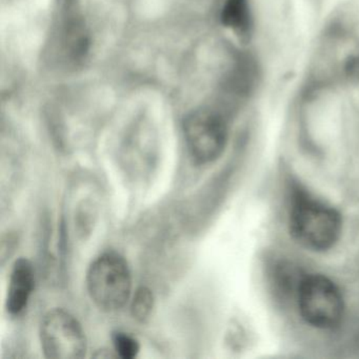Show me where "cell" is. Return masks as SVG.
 I'll return each instance as SVG.
<instances>
[{
  "instance_id": "obj_5",
  "label": "cell",
  "mask_w": 359,
  "mask_h": 359,
  "mask_svg": "<svg viewBox=\"0 0 359 359\" xmlns=\"http://www.w3.org/2000/svg\"><path fill=\"white\" fill-rule=\"evenodd\" d=\"M184 135L191 157L198 165L219 158L228 142V128L222 115L210 109H198L187 115Z\"/></svg>"
},
{
  "instance_id": "obj_8",
  "label": "cell",
  "mask_w": 359,
  "mask_h": 359,
  "mask_svg": "<svg viewBox=\"0 0 359 359\" xmlns=\"http://www.w3.org/2000/svg\"><path fill=\"white\" fill-rule=\"evenodd\" d=\"M155 306L153 292L148 287H138L131 300L132 317L140 323H147L152 315Z\"/></svg>"
},
{
  "instance_id": "obj_4",
  "label": "cell",
  "mask_w": 359,
  "mask_h": 359,
  "mask_svg": "<svg viewBox=\"0 0 359 359\" xmlns=\"http://www.w3.org/2000/svg\"><path fill=\"white\" fill-rule=\"evenodd\" d=\"M39 338L47 358L79 359L87 354L88 340L83 325L64 309H53L43 316Z\"/></svg>"
},
{
  "instance_id": "obj_6",
  "label": "cell",
  "mask_w": 359,
  "mask_h": 359,
  "mask_svg": "<svg viewBox=\"0 0 359 359\" xmlns=\"http://www.w3.org/2000/svg\"><path fill=\"white\" fill-rule=\"evenodd\" d=\"M35 287V271L32 262L25 257L18 258L12 266L8 285L6 308L8 313L18 316L30 302Z\"/></svg>"
},
{
  "instance_id": "obj_10",
  "label": "cell",
  "mask_w": 359,
  "mask_h": 359,
  "mask_svg": "<svg viewBox=\"0 0 359 359\" xmlns=\"http://www.w3.org/2000/svg\"><path fill=\"white\" fill-rule=\"evenodd\" d=\"M94 357L96 358H117L116 353L114 350H109V348H102V350L96 351Z\"/></svg>"
},
{
  "instance_id": "obj_1",
  "label": "cell",
  "mask_w": 359,
  "mask_h": 359,
  "mask_svg": "<svg viewBox=\"0 0 359 359\" xmlns=\"http://www.w3.org/2000/svg\"><path fill=\"white\" fill-rule=\"evenodd\" d=\"M290 232L304 247L325 251L339 239L341 219L333 208L298 192L290 212Z\"/></svg>"
},
{
  "instance_id": "obj_7",
  "label": "cell",
  "mask_w": 359,
  "mask_h": 359,
  "mask_svg": "<svg viewBox=\"0 0 359 359\" xmlns=\"http://www.w3.org/2000/svg\"><path fill=\"white\" fill-rule=\"evenodd\" d=\"M222 22L235 34L247 39L252 30L249 0H226L222 7Z\"/></svg>"
},
{
  "instance_id": "obj_2",
  "label": "cell",
  "mask_w": 359,
  "mask_h": 359,
  "mask_svg": "<svg viewBox=\"0 0 359 359\" xmlns=\"http://www.w3.org/2000/svg\"><path fill=\"white\" fill-rule=\"evenodd\" d=\"M86 281L90 298L102 312H117L131 298V270L127 260L115 252L98 256L88 269Z\"/></svg>"
},
{
  "instance_id": "obj_9",
  "label": "cell",
  "mask_w": 359,
  "mask_h": 359,
  "mask_svg": "<svg viewBox=\"0 0 359 359\" xmlns=\"http://www.w3.org/2000/svg\"><path fill=\"white\" fill-rule=\"evenodd\" d=\"M113 350L118 358L134 359L140 352V344L131 334L115 331L112 334Z\"/></svg>"
},
{
  "instance_id": "obj_3",
  "label": "cell",
  "mask_w": 359,
  "mask_h": 359,
  "mask_svg": "<svg viewBox=\"0 0 359 359\" xmlns=\"http://www.w3.org/2000/svg\"><path fill=\"white\" fill-rule=\"evenodd\" d=\"M297 302L302 319L317 329H332L344 315L339 289L323 275H310L298 283Z\"/></svg>"
}]
</instances>
